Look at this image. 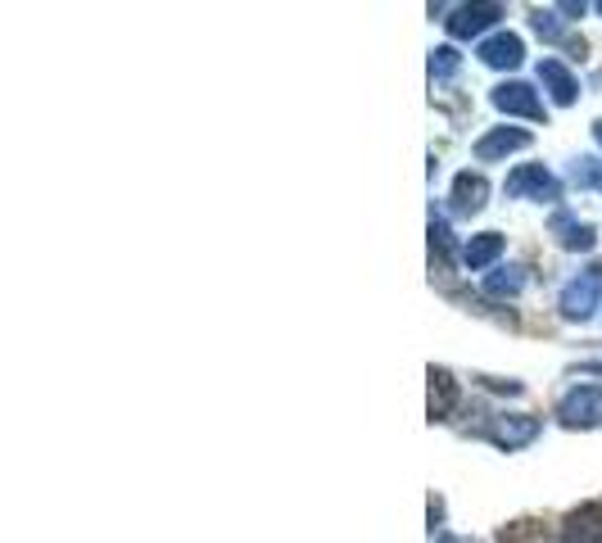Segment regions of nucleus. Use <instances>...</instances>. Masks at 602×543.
<instances>
[{
    "instance_id": "1",
    "label": "nucleus",
    "mask_w": 602,
    "mask_h": 543,
    "mask_svg": "<svg viewBox=\"0 0 602 543\" xmlns=\"http://www.w3.org/2000/svg\"><path fill=\"white\" fill-rule=\"evenodd\" d=\"M598 294H602V268H589L562 290V313L567 317H589L598 309Z\"/></svg>"
},
{
    "instance_id": "2",
    "label": "nucleus",
    "mask_w": 602,
    "mask_h": 543,
    "mask_svg": "<svg viewBox=\"0 0 602 543\" xmlns=\"http://www.w3.org/2000/svg\"><path fill=\"white\" fill-rule=\"evenodd\" d=\"M558 417H562V426H598L602 421V389L598 385L571 389L558 408Z\"/></svg>"
},
{
    "instance_id": "3",
    "label": "nucleus",
    "mask_w": 602,
    "mask_h": 543,
    "mask_svg": "<svg viewBox=\"0 0 602 543\" xmlns=\"http://www.w3.org/2000/svg\"><path fill=\"white\" fill-rule=\"evenodd\" d=\"M508 195H534V200H558V177L548 173L543 164H526V168H517L512 177H508Z\"/></svg>"
},
{
    "instance_id": "4",
    "label": "nucleus",
    "mask_w": 602,
    "mask_h": 543,
    "mask_svg": "<svg viewBox=\"0 0 602 543\" xmlns=\"http://www.w3.org/2000/svg\"><path fill=\"white\" fill-rule=\"evenodd\" d=\"M485 435L498 443V449H521V443H530V439L539 435V417H526V413H517V417H494V421L485 426Z\"/></svg>"
},
{
    "instance_id": "5",
    "label": "nucleus",
    "mask_w": 602,
    "mask_h": 543,
    "mask_svg": "<svg viewBox=\"0 0 602 543\" xmlns=\"http://www.w3.org/2000/svg\"><path fill=\"white\" fill-rule=\"evenodd\" d=\"M494 109L504 114H521V118H543V101L534 95V86L526 82H504L494 91Z\"/></svg>"
},
{
    "instance_id": "6",
    "label": "nucleus",
    "mask_w": 602,
    "mask_h": 543,
    "mask_svg": "<svg viewBox=\"0 0 602 543\" xmlns=\"http://www.w3.org/2000/svg\"><path fill=\"white\" fill-rule=\"evenodd\" d=\"M562 543H602V503H584V508L567 512Z\"/></svg>"
},
{
    "instance_id": "7",
    "label": "nucleus",
    "mask_w": 602,
    "mask_h": 543,
    "mask_svg": "<svg viewBox=\"0 0 602 543\" xmlns=\"http://www.w3.org/2000/svg\"><path fill=\"white\" fill-rule=\"evenodd\" d=\"M526 145H530V132H521V127H494L489 136L476 140V159L494 164V159H504L512 150H526Z\"/></svg>"
},
{
    "instance_id": "8",
    "label": "nucleus",
    "mask_w": 602,
    "mask_h": 543,
    "mask_svg": "<svg viewBox=\"0 0 602 543\" xmlns=\"http://www.w3.org/2000/svg\"><path fill=\"white\" fill-rule=\"evenodd\" d=\"M494 19H504V6H458V10H454V19H448V36L467 41V36L485 32Z\"/></svg>"
},
{
    "instance_id": "9",
    "label": "nucleus",
    "mask_w": 602,
    "mask_h": 543,
    "mask_svg": "<svg viewBox=\"0 0 602 543\" xmlns=\"http://www.w3.org/2000/svg\"><path fill=\"white\" fill-rule=\"evenodd\" d=\"M521 55H526V45L517 32H498L480 45V64H489V69H517Z\"/></svg>"
},
{
    "instance_id": "10",
    "label": "nucleus",
    "mask_w": 602,
    "mask_h": 543,
    "mask_svg": "<svg viewBox=\"0 0 602 543\" xmlns=\"http://www.w3.org/2000/svg\"><path fill=\"white\" fill-rule=\"evenodd\" d=\"M458 404V380L444 367H430V421H444Z\"/></svg>"
},
{
    "instance_id": "11",
    "label": "nucleus",
    "mask_w": 602,
    "mask_h": 543,
    "mask_svg": "<svg viewBox=\"0 0 602 543\" xmlns=\"http://www.w3.org/2000/svg\"><path fill=\"white\" fill-rule=\"evenodd\" d=\"M485 195H489L485 177L480 173H463L454 181V213H480L485 209Z\"/></svg>"
},
{
    "instance_id": "12",
    "label": "nucleus",
    "mask_w": 602,
    "mask_h": 543,
    "mask_svg": "<svg viewBox=\"0 0 602 543\" xmlns=\"http://www.w3.org/2000/svg\"><path fill=\"white\" fill-rule=\"evenodd\" d=\"M539 82H543L548 91H553V101H558V105H571V101H575V91H580V86H575V77L567 73V64H558V60H543V64H539Z\"/></svg>"
},
{
    "instance_id": "13",
    "label": "nucleus",
    "mask_w": 602,
    "mask_h": 543,
    "mask_svg": "<svg viewBox=\"0 0 602 543\" xmlns=\"http://www.w3.org/2000/svg\"><path fill=\"white\" fill-rule=\"evenodd\" d=\"M498 254H504V236H498V231H485V236H476L467 250H463V263H467L471 272H480V268H489Z\"/></svg>"
},
{
    "instance_id": "14",
    "label": "nucleus",
    "mask_w": 602,
    "mask_h": 543,
    "mask_svg": "<svg viewBox=\"0 0 602 543\" xmlns=\"http://www.w3.org/2000/svg\"><path fill=\"white\" fill-rule=\"evenodd\" d=\"M553 236L567 244V250H589V244H593V227H589V222H575L571 213H558V218H553Z\"/></svg>"
},
{
    "instance_id": "15",
    "label": "nucleus",
    "mask_w": 602,
    "mask_h": 543,
    "mask_svg": "<svg viewBox=\"0 0 602 543\" xmlns=\"http://www.w3.org/2000/svg\"><path fill=\"white\" fill-rule=\"evenodd\" d=\"M498 543H553V534H548V525L543 521H512V525H504L498 530Z\"/></svg>"
},
{
    "instance_id": "16",
    "label": "nucleus",
    "mask_w": 602,
    "mask_h": 543,
    "mask_svg": "<svg viewBox=\"0 0 602 543\" xmlns=\"http://www.w3.org/2000/svg\"><path fill=\"white\" fill-rule=\"evenodd\" d=\"M521 285H526L521 268H508L504 276H489V281H485V290H489V294H517Z\"/></svg>"
},
{
    "instance_id": "17",
    "label": "nucleus",
    "mask_w": 602,
    "mask_h": 543,
    "mask_svg": "<svg viewBox=\"0 0 602 543\" xmlns=\"http://www.w3.org/2000/svg\"><path fill=\"white\" fill-rule=\"evenodd\" d=\"M430 73H435V77H454V73H458V51H454V45H444V51H435Z\"/></svg>"
},
{
    "instance_id": "18",
    "label": "nucleus",
    "mask_w": 602,
    "mask_h": 543,
    "mask_svg": "<svg viewBox=\"0 0 602 543\" xmlns=\"http://www.w3.org/2000/svg\"><path fill=\"white\" fill-rule=\"evenodd\" d=\"M534 28H539V36H548V41H562V28L553 23V14H543V10H534Z\"/></svg>"
},
{
    "instance_id": "19",
    "label": "nucleus",
    "mask_w": 602,
    "mask_h": 543,
    "mask_svg": "<svg viewBox=\"0 0 602 543\" xmlns=\"http://www.w3.org/2000/svg\"><path fill=\"white\" fill-rule=\"evenodd\" d=\"M439 543H467V539H454V534H435Z\"/></svg>"
},
{
    "instance_id": "20",
    "label": "nucleus",
    "mask_w": 602,
    "mask_h": 543,
    "mask_svg": "<svg viewBox=\"0 0 602 543\" xmlns=\"http://www.w3.org/2000/svg\"><path fill=\"white\" fill-rule=\"evenodd\" d=\"M593 136H598V145H602V123H598V127H593Z\"/></svg>"
}]
</instances>
